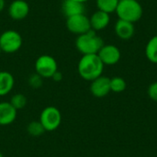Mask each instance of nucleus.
<instances>
[{
	"label": "nucleus",
	"instance_id": "obj_12",
	"mask_svg": "<svg viewBox=\"0 0 157 157\" xmlns=\"http://www.w3.org/2000/svg\"><path fill=\"white\" fill-rule=\"evenodd\" d=\"M114 30L119 39L123 40H128L134 36L135 27L134 24L132 22L125 21L122 19H118L115 23Z\"/></svg>",
	"mask_w": 157,
	"mask_h": 157
},
{
	"label": "nucleus",
	"instance_id": "obj_16",
	"mask_svg": "<svg viewBox=\"0 0 157 157\" xmlns=\"http://www.w3.org/2000/svg\"><path fill=\"white\" fill-rule=\"evenodd\" d=\"M145 56L149 62L157 64V35L148 40L145 46Z\"/></svg>",
	"mask_w": 157,
	"mask_h": 157
},
{
	"label": "nucleus",
	"instance_id": "obj_18",
	"mask_svg": "<svg viewBox=\"0 0 157 157\" xmlns=\"http://www.w3.org/2000/svg\"><path fill=\"white\" fill-rule=\"evenodd\" d=\"M45 129L40 121H33L27 126V132L32 137H40L45 132Z\"/></svg>",
	"mask_w": 157,
	"mask_h": 157
},
{
	"label": "nucleus",
	"instance_id": "obj_20",
	"mask_svg": "<svg viewBox=\"0 0 157 157\" xmlns=\"http://www.w3.org/2000/svg\"><path fill=\"white\" fill-rule=\"evenodd\" d=\"M9 102L17 110H19V109H22L26 107L28 100H27V98L25 95L18 93V94L13 95Z\"/></svg>",
	"mask_w": 157,
	"mask_h": 157
},
{
	"label": "nucleus",
	"instance_id": "obj_9",
	"mask_svg": "<svg viewBox=\"0 0 157 157\" xmlns=\"http://www.w3.org/2000/svg\"><path fill=\"white\" fill-rule=\"evenodd\" d=\"M90 92L94 97L98 98H104L107 95H109L111 92L110 78L104 75H100L99 77L91 81Z\"/></svg>",
	"mask_w": 157,
	"mask_h": 157
},
{
	"label": "nucleus",
	"instance_id": "obj_24",
	"mask_svg": "<svg viewBox=\"0 0 157 157\" xmlns=\"http://www.w3.org/2000/svg\"><path fill=\"white\" fill-rule=\"evenodd\" d=\"M5 6H6V2L5 0H0V12H2L5 8Z\"/></svg>",
	"mask_w": 157,
	"mask_h": 157
},
{
	"label": "nucleus",
	"instance_id": "obj_5",
	"mask_svg": "<svg viewBox=\"0 0 157 157\" xmlns=\"http://www.w3.org/2000/svg\"><path fill=\"white\" fill-rule=\"evenodd\" d=\"M62 119V113L56 107L48 106L40 112L39 121L46 132H53L60 127Z\"/></svg>",
	"mask_w": 157,
	"mask_h": 157
},
{
	"label": "nucleus",
	"instance_id": "obj_4",
	"mask_svg": "<svg viewBox=\"0 0 157 157\" xmlns=\"http://www.w3.org/2000/svg\"><path fill=\"white\" fill-rule=\"evenodd\" d=\"M23 44V39L19 32L8 29L0 35V49L5 53L17 52Z\"/></svg>",
	"mask_w": 157,
	"mask_h": 157
},
{
	"label": "nucleus",
	"instance_id": "obj_23",
	"mask_svg": "<svg viewBox=\"0 0 157 157\" xmlns=\"http://www.w3.org/2000/svg\"><path fill=\"white\" fill-rule=\"evenodd\" d=\"M52 79L54 82H60V81H62V79H63V74H62L60 71H56V72L53 74V75L52 76Z\"/></svg>",
	"mask_w": 157,
	"mask_h": 157
},
{
	"label": "nucleus",
	"instance_id": "obj_8",
	"mask_svg": "<svg viewBox=\"0 0 157 157\" xmlns=\"http://www.w3.org/2000/svg\"><path fill=\"white\" fill-rule=\"evenodd\" d=\"M98 55L103 64L109 66L117 64L121 58V50L113 44H104L98 52Z\"/></svg>",
	"mask_w": 157,
	"mask_h": 157
},
{
	"label": "nucleus",
	"instance_id": "obj_22",
	"mask_svg": "<svg viewBox=\"0 0 157 157\" xmlns=\"http://www.w3.org/2000/svg\"><path fill=\"white\" fill-rule=\"evenodd\" d=\"M147 94H148V97H149L153 101L157 102V81L156 82L152 83V84L148 86Z\"/></svg>",
	"mask_w": 157,
	"mask_h": 157
},
{
	"label": "nucleus",
	"instance_id": "obj_1",
	"mask_svg": "<svg viewBox=\"0 0 157 157\" xmlns=\"http://www.w3.org/2000/svg\"><path fill=\"white\" fill-rule=\"evenodd\" d=\"M104 64L98 54L83 55L77 64V72L86 81H93L103 74Z\"/></svg>",
	"mask_w": 157,
	"mask_h": 157
},
{
	"label": "nucleus",
	"instance_id": "obj_15",
	"mask_svg": "<svg viewBox=\"0 0 157 157\" xmlns=\"http://www.w3.org/2000/svg\"><path fill=\"white\" fill-rule=\"evenodd\" d=\"M15 86L13 75L7 71H0V97L9 94Z\"/></svg>",
	"mask_w": 157,
	"mask_h": 157
},
{
	"label": "nucleus",
	"instance_id": "obj_13",
	"mask_svg": "<svg viewBox=\"0 0 157 157\" xmlns=\"http://www.w3.org/2000/svg\"><path fill=\"white\" fill-rule=\"evenodd\" d=\"M90 20V25H91V29L94 31H101L105 29L110 23V15L100 11L97 10L95 11L92 16L89 17Z\"/></svg>",
	"mask_w": 157,
	"mask_h": 157
},
{
	"label": "nucleus",
	"instance_id": "obj_6",
	"mask_svg": "<svg viewBox=\"0 0 157 157\" xmlns=\"http://www.w3.org/2000/svg\"><path fill=\"white\" fill-rule=\"evenodd\" d=\"M35 73L40 75L43 79L52 78L53 74L58 71V63L56 60L49 54L39 56L35 62Z\"/></svg>",
	"mask_w": 157,
	"mask_h": 157
},
{
	"label": "nucleus",
	"instance_id": "obj_11",
	"mask_svg": "<svg viewBox=\"0 0 157 157\" xmlns=\"http://www.w3.org/2000/svg\"><path fill=\"white\" fill-rule=\"evenodd\" d=\"M17 116V110L7 101L0 102V126L12 124Z\"/></svg>",
	"mask_w": 157,
	"mask_h": 157
},
{
	"label": "nucleus",
	"instance_id": "obj_7",
	"mask_svg": "<svg viewBox=\"0 0 157 157\" xmlns=\"http://www.w3.org/2000/svg\"><path fill=\"white\" fill-rule=\"evenodd\" d=\"M65 25H66L67 29L70 32L77 36L82 35L91 30L89 17L85 14L75 15V16L67 17Z\"/></svg>",
	"mask_w": 157,
	"mask_h": 157
},
{
	"label": "nucleus",
	"instance_id": "obj_27",
	"mask_svg": "<svg viewBox=\"0 0 157 157\" xmlns=\"http://www.w3.org/2000/svg\"><path fill=\"white\" fill-rule=\"evenodd\" d=\"M1 52H2V51H1V49H0V53H1Z\"/></svg>",
	"mask_w": 157,
	"mask_h": 157
},
{
	"label": "nucleus",
	"instance_id": "obj_3",
	"mask_svg": "<svg viewBox=\"0 0 157 157\" xmlns=\"http://www.w3.org/2000/svg\"><path fill=\"white\" fill-rule=\"evenodd\" d=\"M115 13L119 19L134 24L143 17L144 8L138 0H120Z\"/></svg>",
	"mask_w": 157,
	"mask_h": 157
},
{
	"label": "nucleus",
	"instance_id": "obj_26",
	"mask_svg": "<svg viewBox=\"0 0 157 157\" xmlns=\"http://www.w3.org/2000/svg\"><path fill=\"white\" fill-rule=\"evenodd\" d=\"M0 157H4V155H3V154H2L1 152H0Z\"/></svg>",
	"mask_w": 157,
	"mask_h": 157
},
{
	"label": "nucleus",
	"instance_id": "obj_14",
	"mask_svg": "<svg viewBox=\"0 0 157 157\" xmlns=\"http://www.w3.org/2000/svg\"><path fill=\"white\" fill-rule=\"evenodd\" d=\"M85 4L75 0H63L62 5V11L66 18L75 15L85 14Z\"/></svg>",
	"mask_w": 157,
	"mask_h": 157
},
{
	"label": "nucleus",
	"instance_id": "obj_19",
	"mask_svg": "<svg viewBox=\"0 0 157 157\" xmlns=\"http://www.w3.org/2000/svg\"><path fill=\"white\" fill-rule=\"evenodd\" d=\"M127 87L126 81L121 76H114L110 78V90L114 93H121Z\"/></svg>",
	"mask_w": 157,
	"mask_h": 157
},
{
	"label": "nucleus",
	"instance_id": "obj_25",
	"mask_svg": "<svg viewBox=\"0 0 157 157\" xmlns=\"http://www.w3.org/2000/svg\"><path fill=\"white\" fill-rule=\"evenodd\" d=\"M75 1H78V2H81V3H86V2H87L88 0H75Z\"/></svg>",
	"mask_w": 157,
	"mask_h": 157
},
{
	"label": "nucleus",
	"instance_id": "obj_21",
	"mask_svg": "<svg viewBox=\"0 0 157 157\" xmlns=\"http://www.w3.org/2000/svg\"><path fill=\"white\" fill-rule=\"evenodd\" d=\"M28 84H29V86L30 87H32L34 89H38V88L42 86V85H43V78L40 75H38L37 73H34V74H32L29 77Z\"/></svg>",
	"mask_w": 157,
	"mask_h": 157
},
{
	"label": "nucleus",
	"instance_id": "obj_17",
	"mask_svg": "<svg viewBox=\"0 0 157 157\" xmlns=\"http://www.w3.org/2000/svg\"><path fill=\"white\" fill-rule=\"evenodd\" d=\"M119 2L120 0H96V5L98 10L106 12L110 15L111 13L116 12Z\"/></svg>",
	"mask_w": 157,
	"mask_h": 157
},
{
	"label": "nucleus",
	"instance_id": "obj_2",
	"mask_svg": "<svg viewBox=\"0 0 157 157\" xmlns=\"http://www.w3.org/2000/svg\"><path fill=\"white\" fill-rule=\"evenodd\" d=\"M104 45V40L96 31L90 30L86 33L77 36L75 40V47L83 55L98 54L99 50Z\"/></svg>",
	"mask_w": 157,
	"mask_h": 157
},
{
	"label": "nucleus",
	"instance_id": "obj_10",
	"mask_svg": "<svg viewBox=\"0 0 157 157\" xmlns=\"http://www.w3.org/2000/svg\"><path fill=\"white\" fill-rule=\"evenodd\" d=\"M8 14L14 20H22L29 14V5L25 0H14L8 6Z\"/></svg>",
	"mask_w": 157,
	"mask_h": 157
}]
</instances>
